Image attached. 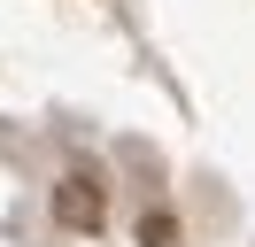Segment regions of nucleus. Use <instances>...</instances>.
Returning a JSON list of instances; mask_svg holds the SVG:
<instances>
[{"mask_svg": "<svg viewBox=\"0 0 255 247\" xmlns=\"http://www.w3.org/2000/svg\"><path fill=\"white\" fill-rule=\"evenodd\" d=\"M54 216H62L70 232H101V185L85 178V170L62 178V185H54Z\"/></svg>", "mask_w": 255, "mask_h": 247, "instance_id": "f257e3e1", "label": "nucleus"}, {"mask_svg": "<svg viewBox=\"0 0 255 247\" xmlns=\"http://www.w3.org/2000/svg\"><path fill=\"white\" fill-rule=\"evenodd\" d=\"M170 240H178L170 216H147V224H139V247H170Z\"/></svg>", "mask_w": 255, "mask_h": 247, "instance_id": "f03ea898", "label": "nucleus"}]
</instances>
